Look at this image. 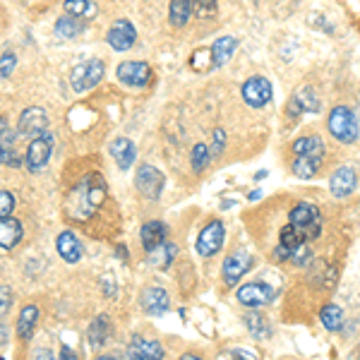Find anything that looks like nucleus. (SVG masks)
Masks as SVG:
<instances>
[{
	"label": "nucleus",
	"mask_w": 360,
	"mask_h": 360,
	"mask_svg": "<svg viewBox=\"0 0 360 360\" xmlns=\"http://www.w3.org/2000/svg\"><path fill=\"white\" fill-rule=\"evenodd\" d=\"M56 248H58V255L70 264L79 262V257H82V243H79V238L75 236L72 231H63L56 240Z\"/></svg>",
	"instance_id": "nucleus-17"
},
{
	"label": "nucleus",
	"mask_w": 360,
	"mask_h": 360,
	"mask_svg": "<svg viewBox=\"0 0 360 360\" xmlns=\"http://www.w3.org/2000/svg\"><path fill=\"white\" fill-rule=\"evenodd\" d=\"M193 15V0H171V22L173 27H185Z\"/></svg>",
	"instance_id": "nucleus-28"
},
{
	"label": "nucleus",
	"mask_w": 360,
	"mask_h": 360,
	"mask_svg": "<svg viewBox=\"0 0 360 360\" xmlns=\"http://www.w3.org/2000/svg\"><path fill=\"white\" fill-rule=\"evenodd\" d=\"M176 245L173 243H164V245H159V248H154V250H149V257H147V262L156 266V269H168L173 262V257H176Z\"/></svg>",
	"instance_id": "nucleus-25"
},
{
	"label": "nucleus",
	"mask_w": 360,
	"mask_h": 360,
	"mask_svg": "<svg viewBox=\"0 0 360 360\" xmlns=\"http://www.w3.org/2000/svg\"><path fill=\"white\" fill-rule=\"evenodd\" d=\"M180 360H202V358H200V356H195V353H185V356L180 358Z\"/></svg>",
	"instance_id": "nucleus-44"
},
{
	"label": "nucleus",
	"mask_w": 360,
	"mask_h": 360,
	"mask_svg": "<svg viewBox=\"0 0 360 360\" xmlns=\"http://www.w3.org/2000/svg\"><path fill=\"white\" fill-rule=\"evenodd\" d=\"M108 152H111V156L115 159V164H118V168H130L132 164H135V156H137V149H135V142L127 137H118L111 142V147H108Z\"/></svg>",
	"instance_id": "nucleus-18"
},
{
	"label": "nucleus",
	"mask_w": 360,
	"mask_h": 360,
	"mask_svg": "<svg viewBox=\"0 0 360 360\" xmlns=\"http://www.w3.org/2000/svg\"><path fill=\"white\" fill-rule=\"evenodd\" d=\"M53 135H41V137H34L27 147V154H25V166L29 168L32 173L41 171V168L49 164L51 154H53Z\"/></svg>",
	"instance_id": "nucleus-5"
},
{
	"label": "nucleus",
	"mask_w": 360,
	"mask_h": 360,
	"mask_svg": "<svg viewBox=\"0 0 360 360\" xmlns=\"http://www.w3.org/2000/svg\"><path fill=\"white\" fill-rule=\"evenodd\" d=\"M224 238H226L224 221L221 219H214V221H209L205 229H202L200 238H197V252H200L202 257H212V255H217L219 250H221Z\"/></svg>",
	"instance_id": "nucleus-7"
},
{
	"label": "nucleus",
	"mask_w": 360,
	"mask_h": 360,
	"mask_svg": "<svg viewBox=\"0 0 360 360\" xmlns=\"http://www.w3.org/2000/svg\"><path fill=\"white\" fill-rule=\"evenodd\" d=\"M142 307L149 312V315L159 317V315H164L168 307H171V300H168V293L164 291V288L152 286L142 293Z\"/></svg>",
	"instance_id": "nucleus-19"
},
{
	"label": "nucleus",
	"mask_w": 360,
	"mask_h": 360,
	"mask_svg": "<svg viewBox=\"0 0 360 360\" xmlns=\"http://www.w3.org/2000/svg\"><path fill=\"white\" fill-rule=\"evenodd\" d=\"M139 238H142V248L147 250H154L159 245H164L166 238H168V226L164 221H149L142 226V231H139Z\"/></svg>",
	"instance_id": "nucleus-20"
},
{
	"label": "nucleus",
	"mask_w": 360,
	"mask_h": 360,
	"mask_svg": "<svg viewBox=\"0 0 360 360\" xmlns=\"http://www.w3.org/2000/svg\"><path fill=\"white\" fill-rule=\"evenodd\" d=\"M106 41L113 51H130L137 41V29L130 20H118L106 32Z\"/></svg>",
	"instance_id": "nucleus-10"
},
{
	"label": "nucleus",
	"mask_w": 360,
	"mask_h": 360,
	"mask_svg": "<svg viewBox=\"0 0 360 360\" xmlns=\"http://www.w3.org/2000/svg\"><path fill=\"white\" fill-rule=\"evenodd\" d=\"M274 288H269L266 283L262 281H252V283H245V286L238 288V300L248 307H262V305H269L274 300Z\"/></svg>",
	"instance_id": "nucleus-13"
},
{
	"label": "nucleus",
	"mask_w": 360,
	"mask_h": 360,
	"mask_svg": "<svg viewBox=\"0 0 360 360\" xmlns=\"http://www.w3.org/2000/svg\"><path fill=\"white\" fill-rule=\"evenodd\" d=\"M22 224H20V219H13V217H8V219H0V248L3 250H13L17 243L22 240Z\"/></svg>",
	"instance_id": "nucleus-21"
},
{
	"label": "nucleus",
	"mask_w": 360,
	"mask_h": 360,
	"mask_svg": "<svg viewBox=\"0 0 360 360\" xmlns=\"http://www.w3.org/2000/svg\"><path fill=\"white\" fill-rule=\"evenodd\" d=\"M219 360H257L252 351H243V348H236V351H224Z\"/></svg>",
	"instance_id": "nucleus-38"
},
{
	"label": "nucleus",
	"mask_w": 360,
	"mask_h": 360,
	"mask_svg": "<svg viewBox=\"0 0 360 360\" xmlns=\"http://www.w3.org/2000/svg\"><path fill=\"white\" fill-rule=\"evenodd\" d=\"M259 195H262V193H259V190H255V193H250L248 200H250V202H255V200H259Z\"/></svg>",
	"instance_id": "nucleus-45"
},
{
	"label": "nucleus",
	"mask_w": 360,
	"mask_h": 360,
	"mask_svg": "<svg viewBox=\"0 0 360 360\" xmlns=\"http://www.w3.org/2000/svg\"><path fill=\"white\" fill-rule=\"evenodd\" d=\"M262 178H266V171H259L257 176H255V180H262Z\"/></svg>",
	"instance_id": "nucleus-46"
},
{
	"label": "nucleus",
	"mask_w": 360,
	"mask_h": 360,
	"mask_svg": "<svg viewBox=\"0 0 360 360\" xmlns=\"http://www.w3.org/2000/svg\"><path fill=\"white\" fill-rule=\"evenodd\" d=\"M96 360H115V358H106V356H103V358H96Z\"/></svg>",
	"instance_id": "nucleus-47"
},
{
	"label": "nucleus",
	"mask_w": 360,
	"mask_h": 360,
	"mask_svg": "<svg viewBox=\"0 0 360 360\" xmlns=\"http://www.w3.org/2000/svg\"><path fill=\"white\" fill-rule=\"evenodd\" d=\"M125 360H164V346L154 339H144V336H132L130 346H127Z\"/></svg>",
	"instance_id": "nucleus-12"
},
{
	"label": "nucleus",
	"mask_w": 360,
	"mask_h": 360,
	"mask_svg": "<svg viewBox=\"0 0 360 360\" xmlns=\"http://www.w3.org/2000/svg\"><path fill=\"white\" fill-rule=\"evenodd\" d=\"M46 130H49V115H46V111L41 106H29L22 111V115H20V132L22 135L34 139V137L46 135Z\"/></svg>",
	"instance_id": "nucleus-11"
},
{
	"label": "nucleus",
	"mask_w": 360,
	"mask_h": 360,
	"mask_svg": "<svg viewBox=\"0 0 360 360\" xmlns=\"http://www.w3.org/2000/svg\"><path fill=\"white\" fill-rule=\"evenodd\" d=\"M5 344H8V329L0 324V348H3Z\"/></svg>",
	"instance_id": "nucleus-42"
},
{
	"label": "nucleus",
	"mask_w": 360,
	"mask_h": 360,
	"mask_svg": "<svg viewBox=\"0 0 360 360\" xmlns=\"http://www.w3.org/2000/svg\"><path fill=\"white\" fill-rule=\"evenodd\" d=\"M319 168H322V159H315V156H295L291 171H293V176L307 180V178H315L319 173Z\"/></svg>",
	"instance_id": "nucleus-26"
},
{
	"label": "nucleus",
	"mask_w": 360,
	"mask_h": 360,
	"mask_svg": "<svg viewBox=\"0 0 360 360\" xmlns=\"http://www.w3.org/2000/svg\"><path fill=\"white\" fill-rule=\"evenodd\" d=\"M207 164H209V147L205 142H197L193 147V168L197 173H202Z\"/></svg>",
	"instance_id": "nucleus-32"
},
{
	"label": "nucleus",
	"mask_w": 360,
	"mask_h": 360,
	"mask_svg": "<svg viewBox=\"0 0 360 360\" xmlns=\"http://www.w3.org/2000/svg\"><path fill=\"white\" fill-rule=\"evenodd\" d=\"M15 65H17V56L13 51H5L3 56H0V77H10V75L15 72Z\"/></svg>",
	"instance_id": "nucleus-35"
},
{
	"label": "nucleus",
	"mask_w": 360,
	"mask_h": 360,
	"mask_svg": "<svg viewBox=\"0 0 360 360\" xmlns=\"http://www.w3.org/2000/svg\"><path fill=\"white\" fill-rule=\"evenodd\" d=\"M0 164L10 166V168H20L22 159H20V154H17V149L15 147H0Z\"/></svg>",
	"instance_id": "nucleus-34"
},
{
	"label": "nucleus",
	"mask_w": 360,
	"mask_h": 360,
	"mask_svg": "<svg viewBox=\"0 0 360 360\" xmlns=\"http://www.w3.org/2000/svg\"><path fill=\"white\" fill-rule=\"evenodd\" d=\"M214 139H217V144H214V154H221V152H224L226 132H224V130H217V132H214Z\"/></svg>",
	"instance_id": "nucleus-40"
},
{
	"label": "nucleus",
	"mask_w": 360,
	"mask_h": 360,
	"mask_svg": "<svg viewBox=\"0 0 360 360\" xmlns=\"http://www.w3.org/2000/svg\"><path fill=\"white\" fill-rule=\"evenodd\" d=\"M288 224L293 226L295 233L303 238L305 243L315 240L322 233V214H319V207L312 205V202H300L288 214Z\"/></svg>",
	"instance_id": "nucleus-2"
},
{
	"label": "nucleus",
	"mask_w": 360,
	"mask_h": 360,
	"mask_svg": "<svg viewBox=\"0 0 360 360\" xmlns=\"http://www.w3.org/2000/svg\"><path fill=\"white\" fill-rule=\"evenodd\" d=\"M10 303H13V293H10V288L0 286V319H3L5 312L10 310Z\"/></svg>",
	"instance_id": "nucleus-39"
},
{
	"label": "nucleus",
	"mask_w": 360,
	"mask_h": 360,
	"mask_svg": "<svg viewBox=\"0 0 360 360\" xmlns=\"http://www.w3.org/2000/svg\"><path fill=\"white\" fill-rule=\"evenodd\" d=\"M106 180L101 173H89L70 190L65 200V214L75 221H89L91 217L101 209L103 200H106Z\"/></svg>",
	"instance_id": "nucleus-1"
},
{
	"label": "nucleus",
	"mask_w": 360,
	"mask_h": 360,
	"mask_svg": "<svg viewBox=\"0 0 360 360\" xmlns=\"http://www.w3.org/2000/svg\"><path fill=\"white\" fill-rule=\"evenodd\" d=\"M240 94L243 98H245V103L250 108H262L266 106V103L271 101V84H269V79H264V77H250L243 82V89H240Z\"/></svg>",
	"instance_id": "nucleus-9"
},
{
	"label": "nucleus",
	"mask_w": 360,
	"mask_h": 360,
	"mask_svg": "<svg viewBox=\"0 0 360 360\" xmlns=\"http://www.w3.org/2000/svg\"><path fill=\"white\" fill-rule=\"evenodd\" d=\"M295 98H298V103H300V108H303V111H317V108H319V106H317V103H319V101H317V96L312 94L310 89H303Z\"/></svg>",
	"instance_id": "nucleus-37"
},
{
	"label": "nucleus",
	"mask_w": 360,
	"mask_h": 360,
	"mask_svg": "<svg viewBox=\"0 0 360 360\" xmlns=\"http://www.w3.org/2000/svg\"><path fill=\"white\" fill-rule=\"evenodd\" d=\"M293 152H295V156H315V159H324V142L315 135L300 137L293 142Z\"/></svg>",
	"instance_id": "nucleus-24"
},
{
	"label": "nucleus",
	"mask_w": 360,
	"mask_h": 360,
	"mask_svg": "<svg viewBox=\"0 0 360 360\" xmlns=\"http://www.w3.org/2000/svg\"><path fill=\"white\" fill-rule=\"evenodd\" d=\"M5 130H8V120H5L3 115H0V135H3Z\"/></svg>",
	"instance_id": "nucleus-43"
},
{
	"label": "nucleus",
	"mask_w": 360,
	"mask_h": 360,
	"mask_svg": "<svg viewBox=\"0 0 360 360\" xmlns=\"http://www.w3.org/2000/svg\"><path fill=\"white\" fill-rule=\"evenodd\" d=\"M236 49H238V41L233 37H221V39H217L212 46V60H214V68H221L226 65V63L233 58L236 53Z\"/></svg>",
	"instance_id": "nucleus-23"
},
{
	"label": "nucleus",
	"mask_w": 360,
	"mask_h": 360,
	"mask_svg": "<svg viewBox=\"0 0 360 360\" xmlns=\"http://www.w3.org/2000/svg\"><path fill=\"white\" fill-rule=\"evenodd\" d=\"M82 22L77 20V17H70V15H63L60 20L56 22V34L63 39H75L82 34Z\"/></svg>",
	"instance_id": "nucleus-27"
},
{
	"label": "nucleus",
	"mask_w": 360,
	"mask_h": 360,
	"mask_svg": "<svg viewBox=\"0 0 360 360\" xmlns=\"http://www.w3.org/2000/svg\"><path fill=\"white\" fill-rule=\"evenodd\" d=\"M245 327L250 329V334L257 336V339H266V336H271L269 322H266L264 315H259V312H248V315H245Z\"/></svg>",
	"instance_id": "nucleus-29"
},
{
	"label": "nucleus",
	"mask_w": 360,
	"mask_h": 360,
	"mask_svg": "<svg viewBox=\"0 0 360 360\" xmlns=\"http://www.w3.org/2000/svg\"><path fill=\"white\" fill-rule=\"evenodd\" d=\"M329 132H332L334 139L344 144H353L358 139V120L353 111L348 106H336L332 113H329Z\"/></svg>",
	"instance_id": "nucleus-3"
},
{
	"label": "nucleus",
	"mask_w": 360,
	"mask_h": 360,
	"mask_svg": "<svg viewBox=\"0 0 360 360\" xmlns=\"http://www.w3.org/2000/svg\"><path fill=\"white\" fill-rule=\"evenodd\" d=\"M113 336V324L108 315H96L91 319L89 329H86V341L91 348H101L103 344H108V339Z\"/></svg>",
	"instance_id": "nucleus-16"
},
{
	"label": "nucleus",
	"mask_w": 360,
	"mask_h": 360,
	"mask_svg": "<svg viewBox=\"0 0 360 360\" xmlns=\"http://www.w3.org/2000/svg\"><path fill=\"white\" fill-rule=\"evenodd\" d=\"M39 324V307L37 305H25L17 317V334H20L22 341H29Z\"/></svg>",
	"instance_id": "nucleus-22"
},
{
	"label": "nucleus",
	"mask_w": 360,
	"mask_h": 360,
	"mask_svg": "<svg viewBox=\"0 0 360 360\" xmlns=\"http://www.w3.org/2000/svg\"><path fill=\"white\" fill-rule=\"evenodd\" d=\"M250 269H252V257H250L248 252H240V250H238V252H233L231 257H226V262H224V269H221L224 283L226 286H236Z\"/></svg>",
	"instance_id": "nucleus-14"
},
{
	"label": "nucleus",
	"mask_w": 360,
	"mask_h": 360,
	"mask_svg": "<svg viewBox=\"0 0 360 360\" xmlns=\"http://www.w3.org/2000/svg\"><path fill=\"white\" fill-rule=\"evenodd\" d=\"M115 75H118V79L127 86H149L152 82V68H149V63L144 60H125L120 63L118 70H115Z\"/></svg>",
	"instance_id": "nucleus-8"
},
{
	"label": "nucleus",
	"mask_w": 360,
	"mask_h": 360,
	"mask_svg": "<svg viewBox=\"0 0 360 360\" xmlns=\"http://www.w3.org/2000/svg\"><path fill=\"white\" fill-rule=\"evenodd\" d=\"M15 209V195L8 190H0V219H8Z\"/></svg>",
	"instance_id": "nucleus-36"
},
{
	"label": "nucleus",
	"mask_w": 360,
	"mask_h": 360,
	"mask_svg": "<svg viewBox=\"0 0 360 360\" xmlns=\"http://www.w3.org/2000/svg\"><path fill=\"white\" fill-rule=\"evenodd\" d=\"M164 183H166V178H164V173H161L159 168H154V166H149V164H144V166L137 168L135 185H137L139 193L147 197V200H152V202L159 200L161 190H164Z\"/></svg>",
	"instance_id": "nucleus-6"
},
{
	"label": "nucleus",
	"mask_w": 360,
	"mask_h": 360,
	"mask_svg": "<svg viewBox=\"0 0 360 360\" xmlns=\"http://www.w3.org/2000/svg\"><path fill=\"white\" fill-rule=\"evenodd\" d=\"M65 15L70 17H94L96 15V5L89 3V0H65Z\"/></svg>",
	"instance_id": "nucleus-31"
},
{
	"label": "nucleus",
	"mask_w": 360,
	"mask_h": 360,
	"mask_svg": "<svg viewBox=\"0 0 360 360\" xmlns=\"http://www.w3.org/2000/svg\"><path fill=\"white\" fill-rule=\"evenodd\" d=\"M319 319H322V324L329 329V332H336V329L344 324V312H341L339 305H324L322 312H319Z\"/></svg>",
	"instance_id": "nucleus-30"
},
{
	"label": "nucleus",
	"mask_w": 360,
	"mask_h": 360,
	"mask_svg": "<svg viewBox=\"0 0 360 360\" xmlns=\"http://www.w3.org/2000/svg\"><path fill=\"white\" fill-rule=\"evenodd\" d=\"M193 8L197 17L207 20V17L217 15V0H193Z\"/></svg>",
	"instance_id": "nucleus-33"
},
{
	"label": "nucleus",
	"mask_w": 360,
	"mask_h": 360,
	"mask_svg": "<svg viewBox=\"0 0 360 360\" xmlns=\"http://www.w3.org/2000/svg\"><path fill=\"white\" fill-rule=\"evenodd\" d=\"M60 360H79V358L75 356V351H70L68 346H63V351H60Z\"/></svg>",
	"instance_id": "nucleus-41"
},
{
	"label": "nucleus",
	"mask_w": 360,
	"mask_h": 360,
	"mask_svg": "<svg viewBox=\"0 0 360 360\" xmlns=\"http://www.w3.org/2000/svg\"><path fill=\"white\" fill-rule=\"evenodd\" d=\"M356 185H358V173L353 171L351 166L336 168L332 173V178H329V190H332V195L339 197V200L351 195L353 190H356Z\"/></svg>",
	"instance_id": "nucleus-15"
},
{
	"label": "nucleus",
	"mask_w": 360,
	"mask_h": 360,
	"mask_svg": "<svg viewBox=\"0 0 360 360\" xmlns=\"http://www.w3.org/2000/svg\"><path fill=\"white\" fill-rule=\"evenodd\" d=\"M103 72H106V68H103V63L98 60V58H91V60H84L79 63V65H75V70L70 72V84H72L75 91H89L94 89V86L103 79Z\"/></svg>",
	"instance_id": "nucleus-4"
}]
</instances>
